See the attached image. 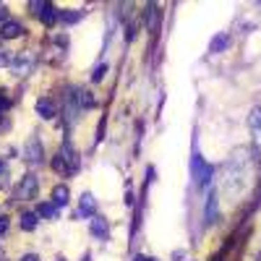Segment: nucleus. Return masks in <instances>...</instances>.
I'll return each mask as SVG.
<instances>
[{
  "instance_id": "9d476101",
  "label": "nucleus",
  "mask_w": 261,
  "mask_h": 261,
  "mask_svg": "<svg viewBox=\"0 0 261 261\" xmlns=\"http://www.w3.org/2000/svg\"><path fill=\"white\" fill-rule=\"evenodd\" d=\"M157 21H160V11H157L154 3H149L146 11H144V24H146V29L154 32V29H157Z\"/></svg>"
},
{
  "instance_id": "a211bd4d",
  "label": "nucleus",
  "mask_w": 261,
  "mask_h": 261,
  "mask_svg": "<svg viewBox=\"0 0 261 261\" xmlns=\"http://www.w3.org/2000/svg\"><path fill=\"white\" fill-rule=\"evenodd\" d=\"M53 170H55V172H60V175H71V172H68V165L63 162V157H60V154H55V160H53Z\"/></svg>"
},
{
  "instance_id": "2eb2a0df",
  "label": "nucleus",
  "mask_w": 261,
  "mask_h": 261,
  "mask_svg": "<svg viewBox=\"0 0 261 261\" xmlns=\"http://www.w3.org/2000/svg\"><path fill=\"white\" fill-rule=\"evenodd\" d=\"M248 125H251V130L261 139V107H256V110L251 113V118H248Z\"/></svg>"
},
{
  "instance_id": "20e7f679",
  "label": "nucleus",
  "mask_w": 261,
  "mask_h": 261,
  "mask_svg": "<svg viewBox=\"0 0 261 261\" xmlns=\"http://www.w3.org/2000/svg\"><path fill=\"white\" fill-rule=\"evenodd\" d=\"M97 212V201L92 193H84L79 199V209H76V220H89V217H94Z\"/></svg>"
},
{
  "instance_id": "1a4fd4ad",
  "label": "nucleus",
  "mask_w": 261,
  "mask_h": 261,
  "mask_svg": "<svg viewBox=\"0 0 261 261\" xmlns=\"http://www.w3.org/2000/svg\"><path fill=\"white\" fill-rule=\"evenodd\" d=\"M18 34H24V27H21L18 21H6V24L0 27V39H13Z\"/></svg>"
},
{
  "instance_id": "f8f14e48",
  "label": "nucleus",
  "mask_w": 261,
  "mask_h": 261,
  "mask_svg": "<svg viewBox=\"0 0 261 261\" xmlns=\"http://www.w3.org/2000/svg\"><path fill=\"white\" fill-rule=\"evenodd\" d=\"M11 65H13V71H16L18 76H24V73H29V68H32V58H29V55H16Z\"/></svg>"
},
{
  "instance_id": "6e6552de",
  "label": "nucleus",
  "mask_w": 261,
  "mask_h": 261,
  "mask_svg": "<svg viewBox=\"0 0 261 261\" xmlns=\"http://www.w3.org/2000/svg\"><path fill=\"white\" fill-rule=\"evenodd\" d=\"M68 201H71V191H68V186H55V188H53V204H55L58 209H63Z\"/></svg>"
},
{
  "instance_id": "0eeeda50",
  "label": "nucleus",
  "mask_w": 261,
  "mask_h": 261,
  "mask_svg": "<svg viewBox=\"0 0 261 261\" xmlns=\"http://www.w3.org/2000/svg\"><path fill=\"white\" fill-rule=\"evenodd\" d=\"M24 157H27L32 165H39V162H42V144H39L37 139H29V141H27Z\"/></svg>"
},
{
  "instance_id": "4468645a",
  "label": "nucleus",
  "mask_w": 261,
  "mask_h": 261,
  "mask_svg": "<svg viewBox=\"0 0 261 261\" xmlns=\"http://www.w3.org/2000/svg\"><path fill=\"white\" fill-rule=\"evenodd\" d=\"M58 206L55 204H39L37 206V217H45V220H55V217H58Z\"/></svg>"
},
{
  "instance_id": "b1692460",
  "label": "nucleus",
  "mask_w": 261,
  "mask_h": 261,
  "mask_svg": "<svg viewBox=\"0 0 261 261\" xmlns=\"http://www.w3.org/2000/svg\"><path fill=\"white\" fill-rule=\"evenodd\" d=\"M6 16H8V8L0 3V21H3V24H6Z\"/></svg>"
},
{
  "instance_id": "dca6fc26",
  "label": "nucleus",
  "mask_w": 261,
  "mask_h": 261,
  "mask_svg": "<svg viewBox=\"0 0 261 261\" xmlns=\"http://www.w3.org/2000/svg\"><path fill=\"white\" fill-rule=\"evenodd\" d=\"M60 21H65V24H73V21H79L81 18V11H60V16H58Z\"/></svg>"
},
{
  "instance_id": "5701e85b",
  "label": "nucleus",
  "mask_w": 261,
  "mask_h": 261,
  "mask_svg": "<svg viewBox=\"0 0 261 261\" xmlns=\"http://www.w3.org/2000/svg\"><path fill=\"white\" fill-rule=\"evenodd\" d=\"M8 63H13V58L8 53H0V65H8Z\"/></svg>"
},
{
  "instance_id": "bb28decb",
  "label": "nucleus",
  "mask_w": 261,
  "mask_h": 261,
  "mask_svg": "<svg viewBox=\"0 0 261 261\" xmlns=\"http://www.w3.org/2000/svg\"><path fill=\"white\" fill-rule=\"evenodd\" d=\"M3 170H6V165H3V160H0V175H3Z\"/></svg>"
},
{
  "instance_id": "393cba45",
  "label": "nucleus",
  "mask_w": 261,
  "mask_h": 261,
  "mask_svg": "<svg viewBox=\"0 0 261 261\" xmlns=\"http://www.w3.org/2000/svg\"><path fill=\"white\" fill-rule=\"evenodd\" d=\"M21 261H39L37 253H27V256H21Z\"/></svg>"
},
{
  "instance_id": "7ed1b4c3",
  "label": "nucleus",
  "mask_w": 261,
  "mask_h": 261,
  "mask_svg": "<svg viewBox=\"0 0 261 261\" xmlns=\"http://www.w3.org/2000/svg\"><path fill=\"white\" fill-rule=\"evenodd\" d=\"M37 191H39L37 175H24V180H21L18 188H16V196H18V199H24V201H29V199H37Z\"/></svg>"
},
{
  "instance_id": "4be33fe9",
  "label": "nucleus",
  "mask_w": 261,
  "mask_h": 261,
  "mask_svg": "<svg viewBox=\"0 0 261 261\" xmlns=\"http://www.w3.org/2000/svg\"><path fill=\"white\" fill-rule=\"evenodd\" d=\"M8 230V217H0V235H6Z\"/></svg>"
},
{
  "instance_id": "a878e982",
  "label": "nucleus",
  "mask_w": 261,
  "mask_h": 261,
  "mask_svg": "<svg viewBox=\"0 0 261 261\" xmlns=\"http://www.w3.org/2000/svg\"><path fill=\"white\" fill-rule=\"evenodd\" d=\"M134 261H157V258H151V256H136Z\"/></svg>"
},
{
  "instance_id": "412c9836",
  "label": "nucleus",
  "mask_w": 261,
  "mask_h": 261,
  "mask_svg": "<svg viewBox=\"0 0 261 261\" xmlns=\"http://www.w3.org/2000/svg\"><path fill=\"white\" fill-rule=\"evenodd\" d=\"M8 107H11V99L6 97V92H0V113L8 110Z\"/></svg>"
},
{
  "instance_id": "39448f33",
  "label": "nucleus",
  "mask_w": 261,
  "mask_h": 261,
  "mask_svg": "<svg viewBox=\"0 0 261 261\" xmlns=\"http://www.w3.org/2000/svg\"><path fill=\"white\" fill-rule=\"evenodd\" d=\"M58 154L63 157V162L68 165V172L73 175V172L79 170V151H76V149L71 146V141H65V144H63V149L58 151Z\"/></svg>"
},
{
  "instance_id": "6ab92c4d",
  "label": "nucleus",
  "mask_w": 261,
  "mask_h": 261,
  "mask_svg": "<svg viewBox=\"0 0 261 261\" xmlns=\"http://www.w3.org/2000/svg\"><path fill=\"white\" fill-rule=\"evenodd\" d=\"M227 42H230V39H227V34H220V37H217V39L212 42V53H220L222 47H227Z\"/></svg>"
},
{
  "instance_id": "f3484780",
  "label": "nucleus",
  "mask_w": 261,
  "mask_h": 261,
  "mask_svg": "<svg viewBox=\"0 0 261 261\" xmlns=\"http://www.w3.org/2000/svg\"><path fill=\"white\" fill-rule=\"evenodd\" d=\"M217 220V196L212 193L209 196V206H206V222H214Z\"/></svg>"
},
{
  "instance_id": "f03ea898",
  "label": "nucleus",
  "mask_w": 261,
  "mask_h": 261,
  "mask_svg": "<svg viewBox=\"0 0 261 261\" xmlns=\"http://www.w3.org/2000/svg\"><path fill=\"white\" fill-rule=\"evenodd\" d=\"M32 11L39 16V21L42 24H55L58 21V16H60V11H55V6L53 3H45V0H39V3H32Z\"/></svg>"
},
{
  "instance_id": "423d86ee",
  "label": "nucleus",
  "mask_w": 261,
  "mask_h": 261,
  "mask_svg": "<svg viewBox=\"0 0 261 261\" xmlns=\"http://www.w3.org/2000/svg\"><path fill=\"white\" fill-rule=\"evenodd\" d=\"M92 235L99 238V241H107V238H110V225H107L105 217H92Z\"/></svg>"
},
{
  "instance_id": "f257e3e1",
  "label": "nucleus",
  "mask_w": 261,
  "mask_h": 261,
  "mask_svg": "<svg viewBox=\"0 0 261 261\" xmlns=\"http://www.w3.org/2000/svg\"><path fill=\"white\" fill-rule=\"evenodd\" d=\"M191 175L199 186H206L212 180V165L204 162V157L199 154V151H193V157H191Z\"/></svg>"
},
{
  "instance_id": "aec40b11",
  "label": "nucleus",
  "mask_w": 261,
  "mask_h": 261,
  "mask_svg": "<svg viewBox=\"0 0 261 261\" xmlns=\"http://www.w3.org/2000/svg\"><path fill=\"white\" fill-rule=\"evenodd\" d=\"M105 71H107V65H97L94 73H92V79H94V81H102V79H105Z\"/></svg>"
},
{
  "instance_id": "9b49d317",
  "label": "nucleus",
  "mask_w": 261,
  "mask_h": 261,
  "mask_svg": "<svg viewBox=\"0 0 261 261\" xmlns=\"http://www.w3.org/2000/svg\"><path fill=\"white\" fill-rule=\"evenodd\" d=\"M34 110H37V115H39V118H45V120L55 118V107H53V102H50V99H37Z\"/></svg>"
},
{
  "instance_id": "ddd939ff",
  "label": "nucleus",
  "mask_w": 261,
  "mask_h": 261,
  "mask_svg": "<svg viewBox=\"0 0 261 261\" xmlns=\"http://www.w3.org/2000/svg\"><path fill=\"white\" fill-rule=\"evenodd\" d=\"M37 222H39V217H37V212H24V214H21V227H24L27 232L37 230Z\"/></svg>"
}]
</instances>
